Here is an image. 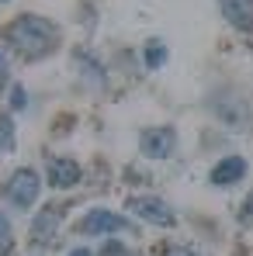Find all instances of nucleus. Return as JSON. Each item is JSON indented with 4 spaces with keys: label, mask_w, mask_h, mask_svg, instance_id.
Here are the masks:
<instances>
[{
    "label": "nucleus",
    "mask_w": 253,
    "mask_h": 256,
    "mask_svg": "<svg viewBox=\"0 0 253 256\" xmlns=\"http://www.w3.org/2000/svg\"><path fill=\"white\" fill-rule=\"evenodd\" d=\"M4 38L14 45L25 59H39V56H45V52L56 48L59 32H56L45 18H39V14H25V18L11 21V24L4 28Z\"/></svg>",
    "instance_id": "obj_1"
},
{
    "label": "nucleus",
    "mask_w": 253,
    "mask_h": 256,
    "mask_svg": "<svg viewBox=\"0 0 253 256\" xmlns=\"http://www.w3.org/2000/svg\"><path fill=\"white\" fill-rule=\"evenodd\" d=\"M70 256H94V253H90V250H73Z\"/></svg>",
    "instance_id": "obj_16"
},
{
    "label": "nucleus",
    "mask_w": 253,
    "mask_h": 256,
    "mask_svg": "<svg viewBox=\"0 0 253 256\" xmlns=\"http://www.w3.org/2000/svg\"><path fill=\"white\" fill-rule=\"evenodd\" d=\"M39 190H42V184H39V173L35 170H18L11 180H7V201L14 204V208H32L35 201H39Z\"/></svg>",
    "instance_id": "obj_2"
},
{
    "label": "nucleus",
    "mask_w": 253,
    "mask_h": 256,
    "mask_svg": "<svg viewBox=\"0 0 253 256\" xmlns=\"http://www.w3.org/2000/svg\"><path fill=\"white\" fill-rule=\"evenodd\" d=\"M0 4H7V0H0Z\"/></svg>",
    "instance_id": "obj_17"
},
{
    "label": "nucleus",
    "mask_w": 253,
    "mask_h": 256,
    "mask_svg": "<svg viewBox=\"0 0 253 256\" xmlns=\"http://www.w3.org/2000/svg\"><path fill=\"white\" fill-rule=\"evenodd\" d=\"M139 149H142V156H149V160H167L173 156V149H177V132L173 128H146L142 132V138H139Z\"/></svg>",
    "instance_id": "obj_4"
},
{
    "label": "nucleus",
    "mask_w": 253,
    "mask_h": 256,
    "mask_svg": "<svg viewBox=\"0 0 253 256\" xmlns=\"http://www.w3.org/2000/svg\"><path fill=\"white\" fill-rule=\"evenodd\" d=\"M56 228H59V212H56V208H45V212L35 218V225H32V239H35L39 246H45V242H52Z\"/></svg>",
    "instance_id": "obj_9"
},
{
    "label": "nucleus",
    "mask_w": 253,
    "mask_h": 256,
    "mask_svg": "<svg viewBox=\"0 0 253 256\" xmlns=\"http://www.w3.org/2000/svg\"><path fill=\"white\" fill-rule=\"evenodd\" d=\"M163 59H167V48H163L160 42H149V48H146V62H149V66L156 70V66H160Z\"/></svg>",
    "instance_id": "obj_12"
},
{
    "label": "nucleus",
    "mask_w": 253,
    "mask_h": 256,
    "mask_svg": "<svg viewBox=\"0 0 253 256\" xmlns=\"http://www.w3.org/2000/svg\"><path fill=\"white\" fill-rule=\"evenodd\" d=\"M7 84V59H4V52H0V86Z\"/></svg>",
    "instance_id": "obj_14"
},
{
    "label": "nucleus",
    "mask_w": 253,
    "mask_h": 256,
    "mask_svg": "<svg viewBox=\"0 0 253 256\" xmlns=\"http://www.w3.org/2000/svg\"><path fill=\"white\" fill-rule=\"evenodd\" d=\"M25 104H28V100H25V86H14V90H11V108L21 111Z\"/></svg>",
    "instance_id": "obj_13"
},
{
    "label": "nucleus",
    "mask_w": 253,
    "mask_h": 256,
    "mask_svg": "<svg viewBox=\"0 0 253 256\" xmlns=\"http://www.w3.org/2000/svg\"><path fill=\"white\" fill-rule=\"evenodd\" d=\"M49 184L66 190V187H77L80 184V163L70 160V156H56L49 160Z\"/></svg>",
    "instance_id": "obj_6"
},
{
    "label": "nucleus",
    "mask_w": 253,
    "mask_h": 256,
    "mask_svg": "<svg viewBox=\"0 0 253 256\" xmlns=\"http://www.w3.org/2000/svg\"><path fill=\"white\" fill-rule=\"evenodd\" d=\"M77 228H80L84 236H108V232H128L132 225H128V218L108 212V208H94V212H87L84 218H80Z\"/></svg>",
    "instance_id": "obj_3"
},
{
    "label": "nucleus",
    "mask_w": 253,
    "mask_h": 256,
    "mask_svg": "<svg viewBox=\"0 0 253 256\" xmlns=\"http://www.w3.org/2000/svg\"><path fill=\"white\" fill-rule=\"evenodd\" d=\"M218 7L232 28L253 32V0H218Z\"/></svg>",
    "instance_id": "obj_8"
},
{
    "label": "nucleus",
    "mask_w": 253,
    "mask_h": 256,
    "mask_svg": "<svg viewBox=\"0 0 253 256\" xmlns=\"http://www.w3.org/2000/svg\"><path fill=\"white\" fill-rule=\"evenodd\" d=\"M128 212H135L142 222H149V225H160V228H170L177 218L170 212L167 201H160V198H128Z\"/></svg>",
    "instance_id": "obj_5"
},
{
    "label": "nucleus",
    "mask_w": 253,
    "mask_h": 256,
    "mask_svg": "<svg viewBox=\"0 0 253 256\" xmlns=\"http://www.w3.org/2000/svg\"><path fill=\"white\" fill-rule=\"evenodd\" d=\"M11 250H14V232H11L7 214L0 212V256H11Z\"/></svg>",
    "instance_id": "obj_11"
},
{
    "label": "nucleus",
    "mask_w": 253,
    "mask_h": 256,
    "mask_svg": "<svg viewBox=\"0 0 253 256\" xmlns=\"http://www.w3.org/2000/svg\"><path fill=\"white\" fill-rule=\"evenodd\" d=\"M243 173H246V160H243V156H225V160H218V166L211 170V184H215V187H232V184L243 180Z\"/></svg>",
    "instance_id": "obj_7"
},
{
    "label": "nucleus",
    "mask_w": 253,
    "mask_h": 256,
    "mask_svg": "<svg viewBox=\"0 0 253 256\" xmlns=\"http://www.w3.org/2000/svg\"><path fill=\"white\" fill-rule=\"evenodd\" d=\"M14 149V125H11V114H0V156H7Z\"/></svg>",
    "instance_id": "obj_10"
},
{
    "label": "nucleus",
    "mask_w": 253,
    "mask_h": 256,
    "mask_svg": "<svg viewBox=\"0 0 253 256\" xmlns=\"http://www.w3.org/2000/svg\"><path fill=\"white\" fill-rule=\"evenodd\" d=\"M167 256H194L191 250H173V253H167Z\"/></svg>",
    "instance_id": "obj_15"
}]
</instances>
